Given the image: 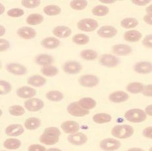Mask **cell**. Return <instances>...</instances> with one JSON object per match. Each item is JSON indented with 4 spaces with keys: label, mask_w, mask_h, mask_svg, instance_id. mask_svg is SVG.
<instances>
[{
    "label": "cell",
    "mask_w": 152,
    "mask_h": 151,
    "mask_svg": "<svg viewBox=\"0 0 152 151\" xmlns=\"http://www.w3.org/2000/svg\"><path fill=\"white\" fill-rule=\"evenodd\" d=\"M61 132L56 127L45 128L39 138V141L45 145H54L59 142Z\"/></svg>",
    "instance_id": "6da1fadb"
},
{
    "label": "cell",
    "mask_w": 152,
    "mask_h": 151,
    "mask_svg": "<svg viewBox=\"0 0 152 151\" xmlns=\"http://www.w3.org/2000/svg\"><path fill=\"white\" fill-rule=\"evenodd\" d=\"M134 129L131 126L127 124H118L111 129V134L115 138L124 139L132 136Z\"/></svg>",
    "instance_id": "7a4b0ae2"
},
{
    "label": "cell",
    "mask_w": 152,
    "mask_h": 151,
    "mask_svg": "<svg viewBox=\"0 0 152 151\" xmlns=\"http://www.w3.org/2000/svg\"><path fill=\"white\" fill-rule=\"evenodd\" d=\"M125 119L132 123H142L146 120L147 114L140 108H132L127 110L124 115Z\"/></svg>",
    "instance_id": "3957f363"
},
{
    "label": "cell",
    "mask_w": 152,
    "mask_h": 151,
    "mask_svg": "<svg viewBox=\"0 0 152 151\" xmlns=\"http://www.w3.org/2000/svg\"><path fill=\"white\" fill-rule=\"evenodd\" d=\"M77 27L82 31L90 32L98 28V23L95 19L86 18V19H83L78 21L77 23Z\"/></svg>",
    "instance_id": "277c9868"
},
{
    "label": "cell",
    "mask_w": 152,
    "mask_h": 151,
    "mask_svg": "<svg viewBox=\"0 0 152 151\" xmlns=\"http://www.w3.org/2000/svg\"><path fill=\"white\" fill-rule=\"evenodd\" d=\"M121 146V142L114 138H106L99 143V147L104 151H115Z\"/></svg>",
    "instance_id": "5b68a950"
},
{
    "label": "cell",
    "mask_w": 152,
    "mask_h": 151,
    "mask_svg": "<svg viewBox=\"0 0 152 151\" xmlns=\"http://www.w3.org/2000/svg\"><path fill=\"white\" fill-rule=\"evenodd\" d=\"M68 113L75 117H83L90 113L89 110H85L79 105L78 102H72L66 107Z\"/></svg>",
    "instance_id": "8992f818"
},
{
    "label": "cell",
    "mask_w": 152,
    "mask_h": 151,
    "mask_svg": "<svg viewBox=\"0 0 152 151\" xmlns=\"http://www.w3.org/2000/svg\"><path fill=\"white\" fill-rule=\"evenodd\" d=\"M99 78L95 75H83L78 79V83L84 87H94L98 85Z\"/></svg>",
    "instance_id": "52a82bcc"
},
{
    "label": "cell",
    "mask_w": 152,
    "mask_h": 151,
    "mask_svg": "<svg viewBox=\"0 0 152 151\" xmlns=\"http://www.w3.org/2000/svg\"><path fill=\"white\" fill-rule=\"evenodd\" d=\"M44 107V102L38 98H31L25 102V107L29 112H38Z\"/></svg>",
    "instance_id": "ba28073f"
},
{
    "label": "cell",
    "mask_w": 152,
    "mask_h": 151,
    "mask_svg": "<svg viewBox=\"0 0 152 151\" xmlns=\"http://www.w3.org/2000/svg\"><path fill=\"white\" fill-rule=\"evenodd\" d=\"M99 63L102 66L107 68H113L118 65L119 59L111 54H104L99 58Z\"/></svg>",
    "instance_id": "9c48e42d"
},
{
    "label": "cell",
    "mask_w": 152,
    "mask_h": 151,
    "mask_svg": "<svg viewBox=\"0 0 152 151\" xmlns=\"http://www.w3.org/2000/svg\"><path fill=\"white\" fill-rule=\"evenodd\" d=\"M67 140L72 145L82 146L87 143L88 137L84 133L77 132L76 134L69 135Z\"/></svg>",
    "instance_id": "30bf717a"
},
{
    "label": "cell",
    "mask_w": 152,
    "mask_h": 151,
    "mask_svg": "<svg viewBox=\"0 0 152 151\" xmlns=\"http://www.w3.org/2000/svg\"><path fill=\"white\" fill-rule=\"evenodd\" d=\"M63 69L65 73L71 75H75L79 73L83 69V66L77 61H67L63 66Z\"/></svg>",
    "instance_id": "8fae6325"
},
{
    "label": "cell",
    "mask_w": 152,
    "mask_h": 151,
    "mask_svg": "<svg viewBox=\"0 0 152 151\" xmlns=\"http://www.w3.org/2000/svg\"><path fill=\"white\" fill-rule=\"evenodd\" d=\"M62 130L67 134H74L80 130V126L78 123L73 120H67L61 125Z\"/></svg>",
    "instance_id": "7c38bea8"
},
{
    "label": "cell",
    "mask_w": 152,
    "mask_h": 151,
    "mask_svg": "<svg viewBox=\"0 0 152 151\" xmlns=\"http://www.w3.org/2000/svg\"><path fill=\"white\" fill-rule=\"evenodd\" d=\"M97 34L99 36L103 38H112L117 34V30L113 26L105 25L100 28Z\"/></svg>",
    "instance_id": "4fadbf2b"
},
{
    "label": "cell",
    "mask_w": 152,
    "mask_h": 151,
    "mask_svg": "<svg viewBox=\"0 0 152 151\" xmlns=\"http://www.w3.org/2000/svg\"><path fill=\"white\" fill-rule=\"evenodd\" d=\"M129 98V95L123 91H116L109 94V100L114 103H121L126 101Z\"/></svg>",
    "instance_id": "5bb4252c"
},
{
    "label": "cell",
    "mask_w": 152,
    "mask_h": 151,
    "mask_svg": "<svg viewBox=\"0 0 152 151\" xmlns=\"http://www.w3.org/2000/svg\"><path fill=\"white\" fill-rule=\"evenodd\" d=\"M25 132L23 126L19 123H13L9 125L5 129V134L10 137H17Z\"/></svg>",
    "instance_id": "9a60e30c"
},
{
    "label": "cell",
    "mask_w": 152,
    "mask_h": 151,
    "mask_svg": "<svg viewBox=\"0 0 152 151\" xmlns=\"http://www.w3.org/2000/svg\"><path fill=\"white\" fill-rule=\"evenodd\" d=\"M36 94V89L29 86L20 87L17 90V95L21 99H31Z\"/></svg>",
    "instance_id": "2e32d148"
},
{
    "label": "cell",
    "mask_w": 152,
    "mask_h": 151,
    "mask_svg": "<svg viewBox=\"0 0 152 151\" xmlns=\"http://www.w3.org/2000/svg\"><path fill=\"white\" fill-rule=\"evenodd\" d=\"M6 69L9 72L15 75L22 76L27 73V69L25 66L19 63H10L6 66Z\"/></svg>",
    "instance_id": "e0dca14e"
},
{
    "label": "cell",
    "mask_w": 152,
    "mask_h": 151,
    "mask_svg": "<svg viewBox=\"0 0 152 151\" xmlns=\"http://www.w3.org/2000/svg\"><path fill=\"white\" fill-rule=\"evenodd\" d=\"M134 70L138 74H150L152 72V63L148 61L138 62L134 66Z\"/></svg>",
    "instance_id": "ac0fdd59"
},
{
    "label": "cell",
    "mask_w": 152,
    "mask_h": 151,
    "mask_svg": "<svg viewBox=\"0 0 152 151\" xmlns=\"http://www.w3.org/2000/svg\"><path fill=\"white\" fill-rule=\"evenodd\" d=\"M17 34L25 40H32L36 36V30L28 26H23L17 30Z\"/></svg>",
    "instance_id": "d6986e66"
},
{
    "label": "cell",
    "mask_w": 152,
    "mask_h": 151,
    "mask_svg": "<svg viewBox=\"0 0 152 151\" xmlns=\"http://www.w3.org/2000/svg\"><path fill=\"white\" fill-rule=\"evenodd\" d=\"M112 51L115 55L119 56L129 55L132 53V49L131 47L126 44H117L112 47Z\"/></svg>",
    "instance_id": "ffe728a7"
},
{
    "label": "cell",
    "mask_w": 152,
    "mask_h": 151,
    "mask_svg": "<svg viewBox=\"0 0 152 151\" xmlns=\"http://www.w3.org/2000/svg\"><path fill=\"white\" fill-rule=\"evenodd\" d=\"M53 34L60 38L69 37L72 34L71 29L66 26H57L53 30Z\"/></svg>",
    "instance_id": "44dd1931"
},
{
    "label": "cell",
    "mask_w": 152,
    "mask_h": 151,
    "mask_svg": "<svg viewBox=\"0 0 152 151\" xmlns=\"http://www.w3.org/2000/svg\"><path fill=\"white\" fill-rule=\"evenodd\" d=\"M41 123L42 121L38 118L30 117L25 120L24 126L26 129L32 131L39 128L41 126Z\"/></svg>",
    "instance_id": "7402d4cb"
},
{
    "label": "cell",
    "mask_w": 152,
    "mask_h": 151,
    "mask_svg": "<svg viewBox=\"0 0 152 151\" xmlns=\"http://www.w3.org/2000/svg\"><path fill=\"white\" fill-rule=\"evenodd\" d=\"M142 34L138 30H130L126 31L124 34V39L129 42H136L141 40Z\"/></svg>",
    "instance_id": "603a6c76"
},
{
    "label": "cell",
    "mask_w": 152,
    "mask_h": 151,
    "mask_svg": "<svg viewBox=\"0 0 152 151\" xmlns=\"http://www.w3.org/2000/svg\"><path fill=\"white\" fill-rule=\"evenodd\" d=\"M41 45L46 49H53L59 47L60 45V41L56 38L47 37L42 40Z\"/></svg>",
    "instance_id": "cb8c5ba5"
},
{
    "label": "cell",
    "mask_w": 152,
    "mask_h": 151,
    "mask_svg": "<svg viewBox=\"0 0 152 151\" xmlns=\"http://www.w3.org/2000/svg\"><path fill=\"white\" fill-rule=\"evenodd\" d=\"M27 83L31 86L39 87L45 85L46 83V79L39 75H34L28 78Z\"/></svg>",
    "instance_id": "d4e9b609"
},
{
    "label": "cell",
    "mask_w": 152,
    "mask_h": 151,
    "mask_svg": "<svg viewBox=\"0 0 152 151\" xmlns=\"http://www.w3.org/2000/svg\"><path fill=\"white\" fill-rule=\"evenodd\" d=\"M78 103L84 109L90 110L91 109H93L94 108L96 107L97 105V102L91 97H84L80 99L78 101Z\"/></svg>",
    "instance_id": "484cf974"
},
{
    "label": "cell",
    "mask_w": 152,
    "mask_h": 151,
    "mask_svg": "<svg viewBox=\"0 0 152 151\" xmlns=\"http://www.w3.org/2000/svg\"><path fill=\"white\" fill-rule=\"evenodd\" d=\"M92 120L95 123L98 124H103L110 122L112 120V117L107 113H97L92 117Z\"/></svg>",
    "instance_id": "4316f807"
},
{
    "label": "cell",
    "mask_w": 152,
    "mask_h": 151,
    "mask_svg": "<svg viewBox=\"0 0 152 151\" xmlns=\"http://www.w3.org/2000/svg\"><path fill=\"white\" fill-rule=\"evenodd\" d=\"M4 146L8 150H17L21 146V141L16 138H8L4 142Z\"/></svg>",
    "instance_id": "83f0119b"
},
{
    "label": "cell",
    "mask_w": 152,
    "mask_h": 151,
    "mask_svg": "<svg viewBox=\"0 0 152 151\" xmlns=\"http://www.w3.org/2000/svg\"><path fill=\"white\" fill-rule=\"evenodd\" d=\"M144 86L140 82H131L128 84L126 87V89L129 93L132 94H138L140 93H142L144 89Z\"/></svg>",
    "instance_id": "f1b7e54d"
},
{
    "label": "cell",
    "mask_w": 152,
    "mask_h": 151,
    "mask_svg": "<svg viewBox=\"0 0 152 151\" xmlns=\"http://www.w3.org/2000/svg\"><path fill=\"white\" fill-rule=\"evenodd\" d=\"M45 97L50 101L60 102L63 99L64 95L63 94V93L59 91L52 90L48 91L46 94H45Z\"/></svg>",
    "instance_id": "f546056e"
},
{
    "label": "cell",
    "mask_w": 152,
    "mask_h": 151,
    "mask_svg": "<svg viewBox=\"0 0 152 151\" xmlns=\"http://www.w3.org/2000/svg\"><path fill=\"white\" fill-rule=\"evenodd\" d=\"M53 62L52 57L48 54H41L36 57V62L38 65L46 66H49Z\"/></svg>",
    "instance_id": "4dcf8cb0"
},
{
    "label": "cell",
    "mask_w": 152,
    "mask_h": 151,
    "mask_svg": "<svg viewBox=\"0 0 152 151\" xmlns=\"http://www.w3.org/2000/svg\"><path fill=\"white\" fill-rule=\"evenodd\" d=\"M44 20V17L38 13H32L27 17L26 21L29 25H37L41 24Z\"/></svg>",
    "instance_id": "1f68e13d"
},
{
    "label": "cell",
    "mask_w": 152,
    "mask_h": 151,
    "mask_svg": "<svg viewBox=\"0 0 152 151\" xmlns=\"http://www.w3.org/2000/svg\"><path fill=\"white\" fill-rule=\"evenodd\" d=\"M138 25V20L135 18H125L121 22V26L124 28L130 29Z\"/></svg>",
    "instance_id": "d6a6232c"
},
{
    "label": "cell",
    "mask_w": 152,
    "mask_h": 151,
    "mask_svg": "<svg viewBox=\"0 0 152 151\" xmlns=\"http://www.w3.org/2000/svg\"><path fill=\"white\" fill-rule=\"evenodd\" d=\"M93 15L97 17H104L107 15L109 12V9L105 5H99L92 9Z\"/></svg>",
    "instance_id": "836d02e7"
},
{
    "label": "cell",
    "mask_w": 152,
    "mask_h": 151,
    "mask_svg": "<svg viewBox=\"0 0 152 151\" xmlns=\"http://www.w3.org/2000/svg\"><path fill=\"white\" fill-rule=\"evenodd\" d=\"M42 74L47 77H53L59 73V69L53 66H44L41 69Z\"/></svg>",
    "instance_id": "e575fe53"
},
{
    "label": "cell",
    "mask_w": 152,
    "mask_h": 151,
    "mask_svg": "<svg viewBox=\"0 0 152 151\" xmlns=\"http://www.w3.org/2000/svg\"><path fill=\"white\" fill-rule=\"evenodd\" d=\"M44 12L48 16H55L61 13V9L56 5H49L44 8Z\"/></svg>",
    "instance_id": "d590c367"
},
{
    "label": "cell",
    "mask_w": 152,
    "mask_h": 151,
    "mask_svg": "<svg viewBox=\"0 0 152 151\" xmlns=\"http://www.w3.org/2000/svg\"><path fill=\"white\" fill-rule=\"evenodd\" d=\"M72 41L77 45H86L90 41L88 36L84 34H77L73 36L72 38Z\"/></svg>",
    "instance_id": "8d00e7d4"
},
{
    "label": "cell",
    "mask_w": 152,
    "mask_h": 151,
    "mask_svg": "<svg viewBox=\"0 0 152 151\" xmlns=\"http://www.w3.org/2000/svg\"><path fill=\"white\" fill-rule=\"evenodd\" d=\"M9 113L13 116H20L25 113V109L22 106L15 105L9 108Z\"/></svg>",
    "instance_id": "74e56055"
},
{
    "label": "cell",
    "mask_w": 152,
    "mask_h": 151,
    "mask_svg": "<svg viewBox=\"0 0 152 151\" xmlns=\"http://www.w3.org/2000/svg\"><path fill=\"white\" fill-rule=\"evenodd\" d=\"M80 57L84 60H93L98 57V53L92 49H84L81 51Z\"/></svg>",
    "instance_id": "f35d334b"
},
{
    "label": "cell",
    "mask_w": 152,
    "mask_h": 151,
    "mask_svg": "<svg viewBox=\"0 0 152 151\" xmlns=\"http://www.w3.org/2000/svg\"><path fill=\"white\" fill-rule=\"evenodd\" d=\"M88 1L86 0H74L70 3V6L75 10H83L87 7Z\"/></svg>",
    "instance_id": "ab89813d"
},
{
    "label": "cell",
    "mask_w": 152,
    "mask_h": 151,
    "mask_svg": "<svg viewBox=\"0 0 152 151\" xmlns=\"http://www.w3.org/2000/svg\"><path fill=\"white\" fill-rule=\"evenodd\" d=\"M12 90V86L10 82L5 80L0 81V94L1 95H7Z\"/></svg>",
    "instance_id": "60d3db41"
},
{
    "label": "cell",
    "mask_w": 152,
    "mask_h": 151,
    "mask_svg": "<svg viewBox=\"0 0 152 151\" xmlns=\"http://www.w3.org/2000/svg\"><path fill=\"white\" fill-rule=\"evenodd\" d=\"M40 4L41 1L39 0H23L21 1V4L23 7L28 9L38 7Z\"/></svg>",
    "instance_id": "b9f144b4"
},
{
    "label": "cell",
    "mask_w": 152,
    "mask_h": 151,
    "mask_svg": "<svg viewBox=\"0 0 152 151\" xmlns=\"http://www.w3.org/2000/svg\"><path fill=\"white\" fill-rule=\"evenodd\" d=\"M25 14V11L19 8H13L7 11V15L11 17H20Z\"/></svg>",
    "instance_id": "7bdbcfd3"
},
{
    "label": "cell",
    "mask_w": 152,
    "mask_h": 151,
    "mask_svg": "<svg viewBox=\"0 0 152 151\" xmlns=\"http://www.w3.org/2000/svg\"><path fill=\"white\" fill-rule=\"evenodd\" d=\"M142 45L145 47L152 49V34L147 35L143 39Z\"/></svg>",
    "instance_id": "ee69618b"
},
{
    "label": "cell",
    "mask_w": 152,
    "mask_h": 151,
    "mask_svg": "<svg viewBox=\"0 0 152 151\" xmlns=\"http://www.w3.org/2000/svg\"><path fill=\"white\" fill-rule=\"evenodd\" d=\"M46 148L39 144H33L28 148V151H46Z\"/></svg>",
    "instance_id": "f6af8a7d"
},
{
    "label": "cell",
    "mask_w": 152,
    "mask_h": 151,
    "mask_svg": "<svg viewBox=\"0 0 152 151\" xmlns=\"http://www.w3.org/2000/svg\"><path fill=\"white\" fill-rule=\"evenodd\" d=\"M10 41L7 40H5V39L1 38V40H0V51H1V52L7 51L10 48Z\"/></svg>",
    "instance_id": "bcb514c9"
},
{
    "label": "cell",
    "mask_w": 152,
    "mask_h": 151,
    "mask_svg": "<svg viewBox=\"0 0 152 151\" xmlns=\"http://www.w3.org/2000/svg\"><path fill=\"white\" fill-rule=\"evenodd\" d=\"M142 93L143 95L148 97H152V84H149L147 86H144Z\"/></svg>",
    "instance_id": "7dc6e473"
},
{
    "label": "cell",
    "mask_w": 152,
    "mask_h": 151,
    "mask_svg": "<svg viewBox=\"0 0 152 151\" xmlns=\"http://www.w3.org/2000/svg\"><path fill=\"white\" fill-rule=\"evenodd\" d=\"M142 135L145 138L152 139V126L146 127L143 129Z\"/></svg>",
    "instance_id": "c3c4849f"
},
{
    "label": "cell",
    "mask_w": 152,
    "mask_h": 151,
    "mask_svg": "<svg viewBox=\"0 0 152 151\" xmlns=\"http://www.w3.org/2000/svg\"><path fill=\"white\" fill-rule=\"evenodd\" d=\"M134 4L138 6H144L146 5L151 2L150 1H147V0H135V1H132Z\"/></svg>",
    "instance_id": "681fc988"
},
{
    "label": "cell",
    "mask_w": 152,
    "mask_h": 151,
    "mask_svg": "<svg viewBox=\"0 0 152 151\" xmlns=\"http://www.w3.org/2000/svg\"><path fill=\"white\" fill-rule=\"evenodd\" d=\"M144 22L148 24V25H152V13H149L145 15V16L143 18Z\"/></svg>",
    "instance_id": "f907efd6"
},
{
    "label": "cell",
    "mask_w": 152,
    "mask_h": 151,
    "mask_svg": "<svg viewBox=\"0 0 152 151\" xmlns=\"http://www.w3.org/2000/svg\"><path fill=\"white\" fill-rule=\"evenodd\" d=\"M145 113H146L147 115L152 116V104L148 105L145 108Z\"/></svg>",
    "instance_id": "816d5d0a"
},
{
    "label": "cell",
    "mask_w": 152,
    "mask_h": 151,
    "mask_svg": "<svg viewBox=\"0 0 152 151\" xmlns=\"http://www.w3.org/2000/svg\"><path fill=\"white\" fill-rule=\"evenodd\" d=\"M126 151H145V150L143 149H141V148L132 147V148H130V149H128Z\"/></svg>",
    "instance_id": "f5cc1de1"
},
{
    "label": "cell",
    "mask_w": 152,
    "mask_h": 151,
    "mask_svg": "<svg viewBox=\"0 0 152 151\" xmlns=\"http://www.w3.org/2000/svg\"><path fill=\"white\" fill-rule=\"evenodd\" d=\"M5 28L2 25H1V26H0V36H3V35L5 34Z\"/></svg>",
    "instance_id": "db71d44e"
},
{
    "label": "cell",
    "mask_w": 152,
    "mask_h": 151,
    "mask_svg": "<svg viewBox=\"0 0 152 151\" xmlns=\"http://www.w3.org/2000/svg\"><path fill=\"white\" fill-rule=\"evenodd\" d=\"M146 13H147V14L152 13V4L148 6V7H147V8H146Z\"/></svg>",
    "instance_id": "11a10c76"
},
{
    "label": "cell",
    "mask_w": 152,
    "mask_h": 151,
    "mask_svg": "<svg viewBox=\"0 0 152 151\" xmlns=\"http://www.w3.org/2000/svg\"><path fill=\"white\" fill-rule=\"evenodd\" d=\"M46 151H63L59 149H57V148H50V149H47Z\"/></svg>",
    "instance_id": "9f6ffc18"
},
{
    "label": "cell",
    "mask_w": 152,
    "mask_h": 151,
    "mask_svg": "<svg viewBox=\"0 0 152 151\" xmlns=\"http://www.w3.org/2000/svg\"><path fill=\"white\" fill-rule=\"evenodd\" d=\"M100 2L101 3H103V4H114V3H115L116 1H100Z\"/></svg>",
    "instance_id": "6f0895ef"
},
{
    "label": "cell",
    "mask_w": 152,
    "mask_h": 151,
    "mask_svg": "<svg viewBox=\"0 0 152 151\" xmlns=\"http://www.w3.org/2000/svg\"><path fill=\"white\" fill-rule=\"evenodd\" d=\"M0 7H1V12H0V13L3 14V13H4V11H5V7L4 5H3L2 4H1V5H0Z\"/></svg>",
    "instance_id": "680465c9"
},
{
    "label": "cell",
    "mask_w": 152,
    "mask_h": 151,
    "mask_svg": "<svg viewBox=\"0 0 152 151\" xmlns=\"http://www.w3.org/2000/svg\"><path fill=\"white\" fill-rule=\"evenodd\" d=\"M149 151H152V147H151L150 148V149H149Z\"/></svg>",
    "instance_id": "91938a15"
},
{
    "label": "cell",
    "mask_w": 152,
    "mask_h": 151,
    "mask_svg": "<svg viewBox=\"0 0 152 151\" xmlns=\"http://www.w3.org/2000/svg\"><path fill=\"white\" fill-rule=\"evenodd\" d=\"M1 151H5V150H1Z\"/></svg>",
    "instance_id": "94428289"
}]
</instances>
